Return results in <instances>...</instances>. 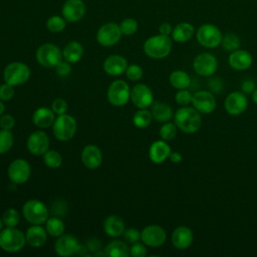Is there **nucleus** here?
Masks as SVG:
<instances>
[{
  "mask_svg": "<svg viewBox=\"0 0 257 257\" xmlns=\"http://www.w3.org/2000/svg\"><path fill=\"white\" fill-rule=\"evenodd\" d=\"M45 230L52 237H59L64 233L65 226L63 221L57 217H50L45 222Z\"/></svg>",
  "mask_w": 257,
  "mask_h": 257,
  "instance_id": "nucleus-33",
  "label": "nucleus"
},
{
  "mask_svg": "<svg viewBox=\"0 0 257 257\" xmlns=\"http://www.w3.org/2000/svg\"><path fill=\"white\" fill-rule=\"evenodd\" d=\"M67 108H68V104L63 98H56L51 103V109L57 115L64 114L66 112Z\"/></svg>",
  "mask_w": 257,
  "mask_h": 257,
  "instance_id": "nucleus-47",
  "label": "nucleus"
},
{
  "mask_svg": "<svg viewBox=\"0 0 257 257\" xmlns=\"http://www.w3.org/2000/svg\"><path fill=\"white\" fill-rule=\"evenodd\" d=\"M208 87H209V90L212 92V93H221L224 89V82L222 80V78L218 77V76H215V77H211L208 82Z\"/></svg>",
  "mask_w": 257,
  "mask_h": 257,
  "instance_id": "nucleus-44",
  "label": "nucleus"
},
{
  "mask_svg": "<svg viewBox=\"0 0 257 257\" xmlns=\"http://www.w3.org/2000/svg\"><path fill=\"white\" fill-rule=\"evenodd\" d=\"M252 100L254 101V103L257 104V87H256L255 90L252 92Z\"/></svg>",
  "mask_w": 257,
  "mask_h": 257,
  "instance_id": "nucleus-55",
  "label": "nucleus"
},
{
  "mask_svg": "<svg viewBox=\"0 0 257 257\" xmlns=\"http://www.w3.org/2000/svg\"><path fill=\"white\" fill-rule=\"evenodd\" d=\"M127 67L126 59L118 54H111L105 58L103 62V70L111 76L120 75L125 72Z\"/></svg>",
  "mask_w": 257,
  "mask_h": 257,
  "instance_id": "nucleus-23",
  "label": "nucleus"
},
{
  "mask_svg": "<svg viewBox=\"0 0 257 257\" xmlns=\"http://www.w3.org/2000/svg\"><path fill=\"white\" fill-rule=\"evenodd\" d=\"M240 43L241 42H240L239 36L233 32H228L225 35H223L222 41H221L223 48L230 52L238 49L240 47Z\"/></svg>",
  "mask_w": 257,
  "mask_h": 257,
  "instance_id": "nucleus-35",
  "label": "nucleus"
},
{
  "mask_svg": "<svg viewBox=\"0 0 257 257\" xmlns=\"http://www.w3.org/2000/svg\"><path fill=\"white\" fill-rule=\"evenodd\" d=\"M48 148L49 138L43 131H35L27 139V149L34 156H43Z\"/></svg>",
  "mask_w": 257,
  "mask_h": 257,
  "instance_id": "nucleus-18",
  "label": "nucleus"
},
{
  "mask_svg": "<svg viewBox=\"0 0 257 257\" xmlns=\"http://www.w3.org/2000/svg\"><path fill=\"white\" fill-rule=\"evenodd\" d=\"M192 98H193V94L187 88L178 89L177 93L175 94V100L181 106H187L190 103H192Z\"/></svg>",
  "mask_w": 257,
  "mask_h": 257,
  "instance_id": "nucleus-42",
  "label": "nucleus"
},
{
  "mask_svg": "<svg viewBox=\"0 0 257 257\" xmlns=\"http://www.w3.org/2000/svg\"><path fill=\"white\" fill-rule=\"evenodd\" d=\"M85 4L82 0H66L61 12L63 18L68 22H77L85 14Z\"/></svg>",
  "mask_w": 257,
  "mask_h": 257,
  "instance_id": "nucleus-19",
  "label": "nucleus"
},
{
  "mask_svg": "<svg viewBox=\"0 0 257 257\" xmlns=\"http://www.w3.org/2000/svg\"><path fill=\"white\" fill-rule=\"evenodd\" d=\"M172 31H173V27L169 22H164L159 27L160 34H163L166 36H170L172 34Z\"/></svg>",
  "mask_w": 257,
  "mask_h": 257,
  "instance_id": "nucleus-53",
  "label": "nucleus"
},
{
  "mask_svg": "<svg viewBox=\"0 0 257 257\" xmlns=\"http://www.w3.org/2000/svg\"><path fill=\"white\" fill-rule=\"evenodd\" d=\"M37 62L44 67H55L63 58L60 48L53 43H44L40 45L35 53Z\"/></svg>",
  "mask_w": 257,
  "mask_h": 257,
  "instance_id": "nucleus-7",
  "label": "nucleus"
},
{
  "mask_svg": "<svg viewBox=\"0 0 257 257\" xmlns=\"http://www.w3.org/2000/svg\"><path fill=\"white\" fill-rule=\"evenodd\" d=\"M169 81L171 85L177 89H185L191 86L192 79L190 75L184 70H174L169 76Z\"/></svg>",
  "mask_w": 257,
  "mask_h": 257,
  "instance_id": "nucleus-31",
  "label": "nucleus"
},
{
  "mask_svg": "<svg viewBox=\"0 0 257 257\" xmlns=\"http://www.w3.org/2000/svg\"><path fill=\"white\" fill-rule=\"evenodd\" d=\"M193 107L200 113L208 114L216 108V98L210 90H198L193 94L192 98Z\"/></svg>",
  "mask_w": 257,
  "mask_h": 257,
  "instance_id": "nucleus-14",
  "label": "nucleus"
},
{
  "mask_svg": "<svg viewBox=\"0 0 257 257\" xmlns=\"http://www.w3.org/2000/svg\"><path fill=\"white\" fill-rule=\"evenodd\" d=\"M86 247L88 249V251H91V252H97L100 250V247H101V243L98 239L96 238H92V239H89L87 244H86Z\"/></svg>",
  "mask_w": 257,
  "mask_h": 257,
  "instance_id": "nucleus-52",
  "label": "nucleus"
},
{
  "mask_svg": "<svg viewBox=\"0 0 257 257\" xmlns=\"http://www.w3.org/2000/svg\"><path fill=\"white\" fill-rule=\"evenodd\" d=\"M166 231L159 225H149L141 232L142 242L149 247H160L166 242Z\"/></svg>",
  "mask_w": 257,
  "mask_h": 257,
  "instance_id": "nucleus-15",
  "label": "nucleus"
},
{
  "mask_svg": "<svg viewBox=\"0 0 257 257\" xmlns=\"http://www.w3.org/2000/svg\"><path fill=\"white\" fill-rule=\"evenodd\" d=\"M248 106V98L242 91H232L230 92L224 101L225 110L230 115H240L242 114Z\"/></svg>",
  "mask_w": 257,
  "mask_h": 257,
  "instance_id": "nucleus-13",
  "label": "nucleus"
},
{
  "mask_svg": "<svg viewBox=\"0 0 257 257\" xmlns=\"http://www.w3.org/2000/svg\"><path fill=\"white\" fill-rule=\"evenodd\" d=\"M7 174L9 180L12 183L21 185L28 181L31 174V168L26 160L16 159L10 163Z\"/></svg>",
  "mask_w": 257,
  "mask_h": 257,
  "instance_id": "nucleus-12",
  "label": "nucleus"
},
{
  "mask_svg": "<svg viewBox=\"0 0 257 257\" xmlns=\"http://www.w3.org/2000/svg\"><path fill=\"white\" fill-rule=\"evenodd\" d=\"M4 110H5V105L3 103V100L0 99V116L4 113Z\"/></svg>",
  "mask_w": 257,
  "mask_h": 257,
  "instance_id": "nucleus-56",
  "label": "nucleus"
},
{
  "mask_svg": "<svg viewBox=\"0 0 257 257\" xmlns=\"http://www.w3.org/2000/svg\"><path fill=\"white\" fill-rule=\"evenodd\" d=\"M107 99L113 106H122L131 99V88L121 79L112 81L107 88Z\"/></svg>",
  "mask_w": 257,
  "mask_h": 257,
  "instance_id": "nucleus-9",
  "label": "nucleus"
},
{
  "mask_svg": "<svg viewBox=\"0 0 257 257\" xmlns=\"http://www.w3.org/2000/svg\"><path fill=\"white\" fill-rule=\"evenodd\" d=\"M172 38L163 34L149 37L144 43L145 53L153 59L167 57L172 50Z\"/></svg>",
  "mask_w": 257,
  "mask_h": 257,
  "instance_id": "nucleus-2",
  "label": "nucleus"
},
{
  "mask_svg": "<svg viewBox=\"0 0 257 257\" xmlns=\"http://www.w3.org/2000/svg\"><path fill=\"white\" fill-rule=\"evenodd\" d=\"M123 236H124V239L128 243H132V244L141 240V232L136 228L125 229L124 233H123Z\"/></svg>",
  "mask_w": 257,
  "mask_h": 257,
  "instance_id": "nucleus-48",
  "label": "nucleus"
},
{
  "mask_svg": "<svg viewBox=\"0 0 257 257\" xmlns=\"http://www.w3.org/2000/svg\"><path fill=\"white\" fill-rule=\"evenodd\" d=\"M194 235L192 230L187 226H179L172 233V244L179 250H185L193 243Z\"/></svg>",
  "mask_w": 257,
  "mask_h": 257,
  "instance_id": "nucleus-21",
  "label": "nucleus"
},
{
  "mask_svg": "<svg viewBox=\"0 0 257 257\" xmlns=\"http://www.w3.org/2000/svg\"><path fill=\"white\" fill-rule=\"evenodd\" d=\"M76 120L70 114H60L58 115L53 124L52 132L54 137L61 142H66L71 140L76 133Z\"/></svg>",
  "mask_w": 257,
  "mask_h": 257,
  "instance_id": "nucleus-5",
  "label": "nucleus"
},
{
  "mask_svg": "<svg viewBox=\"0 0 257 257\" xmlns=\"http://www.w3.org/2000/svg\"><path fill=\"white\" fill-rule=\"evenodd\" d=\"M1 218L6 227H16L20 222V213L14 208H8L3 212Z\"/></svg>",
  "mask_w": 257,
  "mask_h": 257,
  "instance_id": "nucleus-38",
  "label": "nucleus"
},
{
  "mask_svg": "<svg viewBox=\"0 0 257 257\" xmlns=\"http://www.w3.org/2000/svg\"><path fill=\"white\" fill-rule=\"evenodd\" d=\"M169 159L174 164H179L183 161V156L179 152H171Z\"/></svg>",
  "mask_w": 257,
  "mask_h": 257,
  "instance_id": "nucleus-54",
  "label": "nucleus"
},
{
  "mask_svg": "<svg viewBox=\"0 0 257 257\" xmlns=\"http://www.w3.org/2000/svg\"><path fill=\"white\" fill-rule=\"evenodd\" d=\"M131 100L138 108H148L154 101L153 91L147 84H136L131 89Z\"/></svg>",
  "mask_w": 257,
  "mask_h": 257,
  "instance_id": "nucleus-16",
  "label": "nucleus"
},
{
  "mask_svg": "<svg viewBox=\"0 0 257 257\" xmlns=\"http://www.w3.org/2000/svg\"><path fill=\"white\" fill-rule=\"evenodd\" d=\"M15 125V118L11 114H2L0 116V128L11 131Z\"/></svg>",
  "mask_w": 257,
  "mask_h": 257,
  "instance_id": "nucleus-49",
  "label": "nucleus"
},
{
  "mask_svg": "<svg viewBox=\"0 0 257 257\" xmlns=\"http://www.w3.org/2000/svg\"><path fill=\"white\" fill-rule=\"evenodd\" d=\"M122 32L118 24L108 22L100 26L96 32V40L102 46H112L121 38Z\"/></svg>",
  "mask_w": 257,
  "mask_h": 257,
  "instance_id": "nucleus-10",
  "label": "nucleus"
},
{
  "mask_svg": "<svg viewBox=\"0 0 257 257\" xmlns=\"http://www.w3.org/2000/svg\"><path fill=\"white\" fill-rule=\"evenodd\" d=\"M222 37L223 35L221 30L216 25L211 23H205L201 25L196 32V38L198 42L207 48H214L220 45Z\"/></svg>",
  "mask_w": 257,
  "mask_h": 257,
  "instance_id": "nucleus-8",
  "label": "nucleus"
},
{
  "mask_svg": "<svg viewBox=\"0 0 257 257\" xmlns=\"http://www.w3.org/2000/svg\"><path fill=\"white\" fill-rule=\"evenodd\" d=\"M103 230L105 234L109 237L116 238L121 235H123L125 226L123 220L116 216V215H110L105 218L103 222Z\"/></svg>",
  "mask_w": 257,
  "mask_h": 257,
  "instance_id": "nucleus-26",
  "label": "nucleus"
},
{
  "mask_svg": "<svg viewBox=\"0 0 257 257\" xmlns=\"http://www.w3.org/2000/svg\"><path fill=\"white\" fill-rule=\"evenodd\" d=\"M55 69H56V72L58 75L60 76H66L70 73L71 71V66H70V63L68 61H60L56 66H55Z\"/></svg>",
  "mask_w": 257,
  "mask_h": 257,
  "instance_id": "nucleus-50",
  "label": "nucleus"
},
{
  "mask_svg": "<svg viewBox=\"0 0 257 257\" xmlns=\"http://www.w3.org/2000/svg\"><path fill=\"white\" fill-rule=\"evenodd\" d=\"M14 96V86L5 82L0 85V99L8 101Z\"/></svg>",
  "mask_w": 257,
  "mask_h": 257,
  "instance_id": "nucleus-46",
  "label": "nucleus"
},
{
  "mask_svg": "<svg viewBox=\"0 0 257 257\" xmlns=\"http://www.w3.org/2000/svg\"><path fill=\"white\" fill-rule=\"evenodd\" d=\"M228 62L235 70H246L252 65L253 57L249 51L238 48L230 53Z\"/></svg>",
  "mask_w": 257,
  "mask_h": 257,
  "instance_id": "nucleus-22",
  "label": "nucleus"
},
{
  "mask_svg": "<svg viewBox=\"0 0 257 257\" xmlns=\"http://www.w3.org/2000/svg\"><path fill=\"white\" fill-rule=\"evenodd\" d=\"M25 234L16 227H6L0 231V248L8 253H15L24 248Z\"/></svg>",
  "mask_w": 257,
  "mask_h": 257,
  "instance_id": "nucleus-3",
  "label": "nucleus"
},
{
  "mask_svg": "<svg viewBox=\"0 0 257 257\" xmlns=\"http://www.w3.org/2000/svg\"><path fill=\"white\" fill-rule=\"evenodd\" d=\"M171 148L164 140L155 141L149 149V158L154 164L164 163L171 154Z\"/></svg>",
  "mask_w": 257,
  "mask_h": 257,
  "instance_id": "nucleus-24",
  "label": "nucleus"
},
{
  "mask_svg": "<svg viewBox=\"0 0 257 257\" xmlns=\"http://www.w3.org/2000/svg\"><path fill=\"white\" fill-rule=\"evenodd\" d=\"M81 162L89 170L97 169L102 162V154L95 145H87L81 152Z\"/></svg>",
  "mask_w": 257,
  "mask_h": 257,
  "instance_id": "nucleus-20",
  "label": "nucleus"
},
{
  "mask_svg": "<svg viewBox=\"0 0 257 257\" xmlns=\"http://www.w3.org/2000/svg\"><path fill=\"white\" fill-rule=\"evenodd\" d=\"M47 235L45 228L40 225L32 224V226H30L25 232L26 243L31 247H40L46 242Z\"/></svg>",
  "mask_w": 257,
  "mask_h": 257,
  "instance_id": "nucleus-25",
  "label": "nucleus"
},
{
  "mask_svg": "<svg viewBox=\"0 0 257 257\" xmlns=\"http://www.w3.org/2000/svg\"><path fill=\"white\" fill-rule=\"evenodd\" d=\"M174 122L185 134H194L202 126L201 113L194 107L182 106L174 114Z\"/></svg>",
  "mask_w": 257,
  "mask_h": 257,
  "instance_id": "nucleus-1",
  "label": "nucleus"
},
{
  "mask_svg": "<svg viewBox=\"0 0 257 257\" xmlns=\"http://www.w3.org/2000/svg\"><path fill=\"white\" fill-rule=\"evenodd\" d=\"M143 68L138 64H131L127 65L125 69L126 77L132 81H138L143 77Z\"/></svg>",
  "mask_w": 257,
  "mask_h": 257,
  "instance_id": "nucleus-43",
  "label": "nucleus"
},
{
  "mask_svg": "<svg viewBox=\"0 0 257 257\" xmlns=\"http://www.w3.org/2000/svg\"><path fill=\"white\" fill-rule=\"evenodd\" d=\"M80 244L78 240L70 234H62L57 237L54 243L55 253L62 257L71 256L77 253Z\"/></svg>",
  "mask_w": 257,
  "mask_h": 257,
  "instance_id": "nucleus-17",
  "label": "nucleus"
},
{
  "mask_svg": "<svg viewBox=\"0 0 257 257\" xmlns=\"http://www.w3.org/2000/svg\"><path fill=\"white\" fill-rule=\"evenodd\" d=\"M152 119V112L149 111L147 108H140L138 111L135 112L133 116V122L139 128H145L148 125H150Z\"/></svg>",
  "mask_w": 257,
  "mask_h": 257,
  "instance_id": "nucleus-34",
  "label": "nucleus"
},
{
  "mask_svg": "<svg viewBox=\"0 0 257 257\" xmlns=\"http://www.w3.org/2000/svg\"><path fill=\"white\" fill-rule=\"evenodd\" d=\"M3 226H4V223H3V220L2 218H0V231L3 229Z\"/></svg>",
  "mask_w": 257,
  "mask_h": 257,
  "instance_id": "nucleus-57",
  "label": "nucleus"
},
{
  "mask_svg": "<svg viewBox=\"0 0 257 257\" xmlns=\"http://www.w3.org/2000/svg\"><path fill=\"white\" fill-rule=\"evenodd\" d=\"M66 26V20L63 18V16L59 15H53L49 17L46 21V27L47 29L52 33H59L62 30H64Z\"/></svg>",
  "mask_w": 257,
  "mask_h": 257,
  "instance_id": "nucleus-37",
  "label": "nucleus"
},
{
  "mask_svg": "<svg viewBox=\"0 0 257 257\" xmlns=\"http://www.w3.org/2000/svg\"><path fill=\"white\" fill-rule=\"evenodd\" d=\"M193 68L201 76H212L217 68V58L209 52L199 53L193 60Z\"/></svg>",
  "mask_w": 257,
  "mask_h": 257,
  "instance_id": "nucleus-11",
  "label": "nucleus"
},
{
  "mask_svg": "<svg viewBox=\"0 0 257 257\" xmlns=\"http://www.w3.org/2000/svg\"><path fill=\"white\" fill-rule=\"evenodd\" d=\"M255 88H256V83L252 79H245L241 83V90L245 94H250V93L252 94V92L255 90Z\"/></svg>",
  "mask_w": 257,
  "mask_h": 257,
  "instance_id": "nucleus-51",
  "label": "nucleus"
},
{
  "mask_svg": "<svg viewBox=\"0 0 257 257\" xmlns=\"http://www.w3.org/2000/svg\"><path fill=\"white\" fill-rule=\"evenodd\" d=\"M147 255V248L146 244L143 242H135L130 247V256L133 257H145Z\"/></svg>",
  "mask_w": 257,
  "mask_h": 257,
  "instance_id": "nucleus-45",
  "label": "nucleus"
},
{
  "mask_svg": "<svg viewBox=\"0 0 257 257\" xmlns=\"http://www.w3.org/2000/svg\"><path fill=\"white\" fill-rule=\"evenodd\" d=\"M30 77V68L27 64L20 61H14L6 65L3 71L5 82L17 86L25 83Z\"/></svg>",
  "mask_w": 257,
  "mask_h": 257,
  "instance_id": "nucleus-6",
  "label": "nucleus"
},
{
  "mask_svg": "<svg viewBox=\"0 0 257 257\" xmlns=\"http://www.w3.org/2000/svg\"><path fill=\"white\" fill-rule=\"evenodd\" d=\"M54 111L51 108L42 106L38 107L32 115L33 123L39 128H46L53 124L55 120Z\"/></svg>",
  "mask_w": 257,
  "mask_h": 257,
  "instance_id": "nucleus-27",
  "label": "nucleus"
},
{
  "mask_svg": "<svg viewBox=\"0 0 257 257\" xmlns=\"http://www.w3.org/2000/svg\"><path fill=\"white\" fill-rule=\"evenodd\" d=\"M104 252L109 257H128L130 247L121 240H113L104 248Z\"/></svg>",
  "mask_w": 257,
  "mask_h": 257,
  "instance_id": "nucleus-32",
  "label": "nucleus"
},
{
  "mask_svg": "<svg viewBox=\"0 0 257 257\" xmlns=\"http://www.w3.org/2000/svg\"><path fill=\"white\" fill-rule=\"evenodd\" d=\"M153 118H155L159 122H167L173 117V109L172 107L162 101H156L152 103V109H151Z\"/></svg>",
  "mask_w": 257,
  "mask_h": 257,
  "instance_id": "nucleus-29",
  "label": "nucleus"
},
{
  "mask_svg": "<svg viewBox=\"0 0 257 257\" xmlns=\"http://www.w3.org/2000/svg\"><path fill=\"white\" fill-rule=\"evenodd\" d=\"M14 139L10 131L0 130V155L7 153L13 146Z\"/></svg>",
  "mask_w": 257,
  "mask_h": 257,
  "instance_id": "nucleus-39",
  "label": "nucleus"
},
{
  "mask_svg": "<svg viewBox=\"0 0 257 257\" xmlns=\"http://www.w3.org/2000/svg\"><path fill=\"white\" fill-rule=\"evenodd\" d=\"M195 33V28L190 22H180L175 27H173L172 31V39L176 42L183 43L189 41Z\"/></svg>",
  "mask_w": 257,
  "mask_h": 257,
  "instance_id": "nucleus-28",
  "label": "nucleus"
},
{
  "mask_svg": "<svg viewBox=\"0 0 257 257\" xmlns=\"http://www.w3.org/2000/svg\"><path fill=\"white\" fill-rule=\"evenodd\" d=\"M177 128L178 127L175 122H164V124L160 128V137L164 141H172L177 135Z\"/></svg>",
  "mask_w": 257,
  "mask_h": 257,
  "instance_id": "nucleus-40",
  "label": "nucleus"
},
{
  "mask_svg": "<svg viewBox=\"0 0 257 257\" xmlns=\"http://www.w3.org/2000/svg\"><path fill=\"white\" fill-rule=\"evenodd\" d=\"M62 55L64 60L68 61L69 63H75L82 57L83 47L78 41H70L64 46Z\"/></svg>",
  "mask_w": 257,
  "mask_h": 257,
  "instance_id": "nucleus-30",
  "label": "nucleus"
},
{
  "mask_svg": "<svg viewBox=\"0 0 257 257\" xmlns=\"http://www.w3.org/2000/svg\"><path fill=\"white\" fill-rule=\"evenodd\" d=\"M48 209L41 201L31 199L24 203L22 207V215L30 224L41 225L48 219Z\"/></svg>",
  "mask_w": 257,
  "mask_h": 257,
  "instance_id": "nucleus-4",
  "label": "nucleus"
},
{
  "mask_svg": "<svg viewBox=\"0 0 257 257\" xmlns=\"http://www.w3.org/2000/svg\"><path fill=\"white\" fill-rule=\"evenodd\" d=\"M43 163L51 169H56L62 164L61 155L55 150H48L43 155Z\"/></svg>",
  "mask_w": 257,
  "mask_h": 257,
  "instance_id": "nucleus-36",
  "label": "nucleus"
},
{
  "mask_svg": "<svg viewBox=\"0 0 257 257\" xmlns=\"http://www.w3.org/2000/svg\"><path fill=\"white\" fill-rule=\"evenodd\" d=\"M119 27L122 34L133 35L137 32L139 28V24H138V21L134 18H125L121 21V23L119 24Z\"/></svg>",
  "mask_w": 257,
  "mask_h": 257,
  "instance_id": "nucleus-41",
  "label": "nucleus"
}]
</instances>
